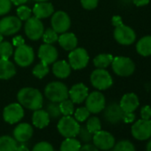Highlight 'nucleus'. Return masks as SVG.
Listing matches in <instances>:
<instances>
[{"instance_id":"f257e3e1","label":"nucleus","mask_w":151,"mask_h":151,"mask_svg":"<svg viewBox=\"0 0 151 151\" xmlns=\"http://www.w3.org/2000/svg\"><path fill=\"white\" fill-rule=\"evenodd\" d=\"M17 99L19 103L28 109L37 110L43 107V95L40 91L33 87L21 89L17 93Z\"/></svg>"},{"instance_id":"f03ea898","label":"nucleus","mask_w":151,"mask_h":151,"mask_svg":"<svg viewBox=\"0 0 151 151\" xmlns=\"http://www.w3.org/2000/svg\"><path fill=\"white\" fill-rule=\"evenodd\" d=\"M45 95L50 101L60 103L68 99V89L67 86L61 82H51L45 88Z\"/></svg>"},{"instance_id":"7ed1b4c3","label":"nucleus","mask_w":151,"mask_h":151,"mask_svg":"<svg viewBox=\"0 0 151 151\" xmlns=\"http://www.w3.org/2000/svg\"><path fill=\"white\" fill-rule=\"evenodd\" d=\"M59 132L65 138H75L78 135L80 125L79 123L71 116H63L58 122Z\"/></svg>"},{"instance_id":"20e7f679","label":"nucleus","mask_w":151,"mask_h":151,"mask_svg":"<svg viewBox=\"0 0 151 151\" xmlns=\"http://www.w3.org/2000/svg\"><path fill=\"white\" fill-rule=\"evenodd\" d=\"M93 86L100 91L107 90L113 85V78L105 68H97L93 71L90 77Z\"/></svg>"},{"instance_id":"39448f33","label":"nucleus","mask_w":151,"mask_h":151,"mask_svg":"<svg viewBox=\"0 0 151 151\" xmlns=\"http://www.w3.org/2000/svg\"><path fill=\"white\" fill-rule=\"evenodd\" d=\"M112 69L120 77H129L132 75L135 70V64L128 57L124 56H117L115 57L111 63Z\"/></svg>"},{"instance_id":"423d86ee","label":"nucleus","mask_w":151,"mask_h":151,"mask_svg":"<svg viewBox=\"0 0 151 151\" xmlns=\"http://www.w3.org/2000/svg\"><path fill=\"white\" fill-rule=\"evenodd\" d=\"M88 62L89 54L85 48H75L68 54V63L73 69H82L87 66Z\"/></svg>"},{"instance_id":"0eeeda50","label":"nucleus","mask_w":151,"mask_h":151,"mask_svg":"<svg viewBox=\"0 0 151 151\" xmlns=\"http://www.w3.org/2000/svg\"><path fill=\"white\" fill-rule=\"evenodd\" d=\"M14 57L15 63L20 67H29L32 64L35 59L34 50L31 46L24 44L16 48Z\"/></svg>"},{"instance_id":"6e6552de","label":"nucleus","mask_w":151,"mask_h":151,"mask_svg":"<svg viewBox=\"0 0 151 151\" xmlns=\"http://www.w3.org/2000/svg\"><path fill=\"white\" fill-rule=\"evenodd\" d=\"M24 30L26 36L30 40L36 41L42 37L45 31V28L41 20L34 16V17H30L29 20L26 21Z\"/></svg>"},{"instance_id":"1a4fd4ad","label":"nucleus","mask_w":151,"mask_h":151,"mask_svg":"<svg viewBox=\"0 0 151 151\" xmlns=\"http://www.w3.org/2000/svg\"><path fill=\"white\" fill-rule=\"evenodd\" d=\"M114 38L120 45H130L135 42L136 34L131 27L122 24L115 28Z\"/></svg>"},{"instance_id":"9d476101","label":"nucleus","mask_w":151,"mask_h":151,"mask_svg":"<svg viewBox=\"0 0 151 151\" xmlns=\"http://www.w3.org/2000/svg\"><path fill=\"white\" fill-rule=\"evenodd\" d=\"M106 107V100L101 92H93L86 99V108L90 113L97 114L102 111Z\"/></svg>"},{"instance_id":"9b49d317","label":"nucleus","mask_w":151,"mask_h":151,"mask_svg":"<svg viewBox=\"0 0 151 151\" xmlns=\"http://www.w3.org/2000/svg\"><path fill=\"white\" fill-rule=\"evenodd\" d=\"M51 24L53 30H55L58 34H62L69 29L71 21L67 13L63 11H58L53 13L52 15Z\"/></svg>"},{"instance_id":"f8f14e48","label":"nucleus","mask_w":151,"mask_h":151,"mask_svg":"<svg viewBox=\"0 0 151 151\" xmlns=\"http://www.w3.org/2000/svg\"><path fill=\"white\" fill-rule=\"evenodd\" d=\"M22 21L15 16H6L0 20V33L3 36H12L22 29Z\"/></svg>"},{"instance_id":"ddd939ff","label":"nucleus","mask_w":151,"mask_h":151,"mask_svg":"<svg viewBox=\"0 0 151 151\" xmlns=\"http://www.w3.org/2000/svg\"><path fill=\"white\" fill-rule=\"evenodd\" d=\"M132 134L138 140H146L151 137V120L139 119L132 126Z\"/></svg>"},{"instance_id":"4468645a","label":"nucleus","mask_w":151,"mask_h":151,"mask_svg":"<svg viewBox=\"0 0 151 151\" xmlns=\"http://www.w3.org/2000/svg\"><path fill=\"white\" fill-rule=\"evenodd\" d=\"M93 145L101 150H109L115 145L114 136L106 131H99L93 135Z\"/></svg>"},{"instance_id":"2eb2a0df","label":"nucleus","mask_w":151,"mask_h":151,"mask_svg":"<svg viewBox=\"0 0 151 151\" xmlns=\"http://www.w3.org/2000/svg\"><path fill=\"white\" fill-rule=\"evenodd\" d=\"M24 116V110L20 103H11L7 105L3 111L4 120L8 124H15L22 119Z\"/></svg>"},{"instance_id":"dca6fc26","label":"nucleus","mask_w":151,"mask_h":151,"mask_svg":"<svg viewBox=\"0 0 151 151\" xmlns=\"http://www.w3.org/2000/svg\"><path fill=\"white\" fill-rule=\"evenodd\" d=\"M38 58L47 65L54 63L58 59V51L51 44H43L38 49Z\"/></svg>"},{"instance_id":"f3484780","label":"nucleus","mask_w":151,"mask_h":151,"mask_svg":"<svg viewBox=\"0 0 151 151\" xmlns=\"http://www.w3.org/2000/svg\"><path fill=\"white\" fill-rule=\"evenodd\" d=\"M88 94V88L82 83L74 85L68 90V97L76 104H80L85 101Z\"/></svg>"},{"instance_id":"a211bd4d","label":"nucleus","mask_w":151,"mask_h":151,"mask_svg":"<svg viewBox=\"0 0 151 151\" xmlns=\"http://www.w3.org/2000/svg\"><path fill=\"white\" fill-rule=\"evenodd\" d=\"M104 117L110 124H117L123 119L124 111L117 103H111L107 108L105 107Z\"/></svg>"},{"instance_id":"6ab92c4d","label":"nucleus","mask_w":151,"mask_h":151,"mask_svg":"<svg viewBox=\"0 0 151 151\" xmlns=\"http://www.w3.org/2000/svg\"><path fill=\"white\" fill-rule=\"evenodd\" d=\"M119 105L124 112H134L139 105V101L135 93H128L122 97Z\"/></svg>"},{"instance_id":"aec40b11","label":"nucleus","mask_w":151,"mask_h":151,"mask_svg":"<svg viewBox=\"0 0 151 151\" xmlns=\"http://www.w3.org/2000/svg\"><path fill=\"white\" fill-rule=\"evenodd\" d=\"M33 135V128L29 124L22 123L18 124L14 130V137L16 141L26 142Z\"/></svg>"},{"instance_id":"412c9836","label":"nucleus","mask_w":151,"mask_h":151,"mask_svg":"<svg viewBox=\"0 0 151 151\" xmlns=\"http://www.w3.org/2000/svg\"><path fill=\"white\" fill-rule=\"evenodd\" d=\"M32 13L34 14L35 17L38 19H45L50 17L54 13L53 6L49 2H39L37 3L32 10Z\"/></svg>"},{"instance_id":"4be33fe9","label":"nucleus","mask_w":151,"mask_h":151,"mask_svg":"<svg viewBox=\"0 0 151 151\" xmlns=\"http://www.w3.org/2000/svg\"><path fill=\"white\" fill-rule=\"evenodd\" d=\"M16 74L15 65L9 59L0 58V79L8 80Z\"/></svg>"},{"instance_id":"5701e85b","label":"nucleus","mask_w":151,"mask_h":151,"mask_svg":"<svg viewBox=\"0 0 151 151\" xmlns=\"http://www.w3.org/2000/svg\"><path fill=\"white\" fill-rule=\"evenodd\" d=\"M58 42L60 45L66 51H72L75 48H77L78 45V38L75 34L69 32L62 33L59 38Z\"/></svg>"},{"instance_id":"b1692460","label":"nucleus","mask_w":151,"mask_h":151,"mask_svg":"<svg viewBox=\"0 0 151 151\" xmlns=\"http://www.w3.org/2000/svg\"><path fill=\"white\" fill-rule=\"evenodd\" d=\"M71 67L66 60L55 61L52 65V73L58 78H66L70 75Z\"/></svg>"},{"instance_id":"393cba45","label":"nucleus","mask_w":151,"mask_h":151,"mask_svg":"<svg viewBox=\"0 0 151 151\" xmlns=\"http://www.w3.org/2000/svg\"><path fill=\"white\" fill-rule=\"evenodd\" d=\"M32 123L36 127L39 129H43L46 127L50 123V116L47 111L41 109L34 110L32 116Z\"/></svg>"},{"instance_id":"a878e982","label":"nucleus","mask_w":151,"mask_h":151,"mask_svg":"<svg viewBox=\"0 0 151 151\" xmlns=\"http://www.w3.org/2000/svg\"><path fill=\"white\" fill-rule=\"evenodd\" d=\"M136 51L141 56L151 55V36L142 37L136 44Z\"/></svg>"},{"instance_id":"bb28decb","label":"nucleus","mask_w":151,"mask_h":151,"mask_svg":"<svg viewBox=\"0 0 151 151\" xmlns=\"http://www.w3.org/2000/svg\"><path fill=\"white\" fill-rule=\"evenodd\" d=\"M17 147V141L14 138L7 135L0 137V151H14Z\"/></svg>"},{"instance_id":"cd10ccee","label":"nucleus","mask_w":151,"mask_h":151,"mask_svg":"<svg viewBox=\"0 0 151 151\" xmlns=\"http://www.w3.org/2000/svg\"><path fill=\"white\" fill-rule=\"evenodd\" d=\"M114 57L109 53H101L93 59V64L97 68H106L113 60Z\"/></svg>"},{"instance_id":"c85d7f7f","label":"nucleus","mask_w":151,"mask_h":151,"mask_svg":"<svg viewBox=\"0 0 151 151\" xmlns=\"http://www.w3.org/2000/svg\"><path fill=\"white\" fill-rule=\"evenodd\" d=\"M81 143L75 138H66L60 145V151H79Z\"/></svg>"},{"instance_id":"c756f323","label":"nucleus","mask_w":151,"mask_h":151,"mask_svg":"<svg viewBox=\"0 0 151 151\" xmlns=\"http://www.w3.org/2000/svg\"><path fill=\"white\" fill-rule=\"evenodd\" d=\"M49 70H50L49 66L41 61L40 63L37 64L34 67V68L32 70V73H33V75L35 76L36 78L41 79V78H45V76L49 73Z\"/></svg>"},{"instance_id":"7c9ffc66","label":"nucleus","mask_w":151,"mask_h":151,"mask_svg":"<svg viewBox=\"0 0 151 151\" xmlns=\"http://www.w3.org/2000/svg\"><path fill=\"white\" fill-rule=\"evenodd\" d=\"M60 113L63 116H71L74 113V103L71 100L66 99L59 103Z\"/></svg>"},{"instance_id":"2f4dec72","label":"nucleus","mask_w":151,"mask_h":151,"mask_svg":"<svg viewBox=\"0 0 151 151\" xmlns=\"http://www.w3.org/2000/svg\"><path fill=\"white\" fill-rule=\"evenodd\" d=\"M86 126L88 129V131L93 134H94L95 132L101 130V120L97 116L90 117L87 120V123H86Z\"/></svg>"},{"instance_id":"473e14b6","label":"nucleus","mask_w":151,"mask_h":151,"mask_svg":"<svg viewBox=\"0 0 151 151\" xmlns=\"http://www.w3.org/2000/svg\"><path fill=\"white\" fill-rule=\"evenodd\" d=\"M14 53L13 45L9 42H1L0 43V58L9 59Z\"/></svg>"},{"instance_id":"72a5a7b5","label":"nucleus","mask_w":151,"mask_h":151,"mask_svg":"<svg viewBox=\"0 0 151 151\" xmlns=\"http://www.w3.org/2000/svg\"><path fill=\"white\" fill-rule=\"evenodd\" d=\"M43 37V40L45 44H53L55 42L58 41V38H59V36H58V33L53 30L52 29L49 28L47 29H45L44 31V34L42 36Z\"/></svg>"},{"instance_id":"f704fd0d","label":"nucleus","mask_w":151,"mask_h":151,"mask_svg":"<svg viewBox=\"0 0 151 151\" xmlns=\"http://www.w3.org/2000/svg\"><path fill=\"white\" fill-rule=\"evenodd\" d=\"M113 151H135V147L131 141L121 140L114 145Z\"/></svg>"},{"instance_id":"c9c22d12","label":"nucleus","mask_w":151,"mask_h":151,"mask_svg":"<svg viewBox=\"0 0 151 151\" xmlns=\"http://www.w3.org/2000/svg\"><path fill=\"white\" fill-rule=\"evenodd\" d=\"M46 111H47L50 118H52V119H56L61 116L60 106H59V103H57V102H52L51 101V103H49L47 105Z\"/></svg>"},{"instance_id":"e433bc0d","label":"nucleus","mask_w":151,"mask_h":151,"mask_svg":"<svg viewBox=\"0 0 151 151\" xmlns=\"http://www.w3.org/2000/svg\"><path fill=\"white\" fill-rule=\"evenodd\" d=\"M90 116L89 110L86 107L78 108L75 111V119L78 122H85Z\"/></svg>"},{"instance_id":"4c0bfd02","label":"nucleus","mask_w":151,"mask_h":151,"mask_svg":"<svg viewBox=\"0 0 151 151\" xmlns=\"http://www.w3.org/2000/svg\"><path fill=\"white\" fill-rule=\"evenodd\" d=\"M17 15L22 22L27 21L31 17V10L28 6L22 5L17 8Z\"/></svg>"},{"instance_id":"58836bf2","label":"nucleus","mask_w":151,"mask_h":151,"mask_svg":"<svg viewBox=\"0 0 151 151\" xmlns=\"http://www.w3.org/2000/svg\"><path fill=\"white\" fill-rule=\"evenodd\" d=\"M93 133H91L88 129L86 128V126H80V130L78 132V135L80 139L85 142V143H88L91 140H93Z\"/></svg>"},{"instance_id":"ea45409f","label":"nucleus","mask_w":151,"mask_h":151,"mask_svg":"<svg viewBox=\"0 0 151 151\" xmlns=\"http://www.w3.org/2000/svg\"><path fill=\"white\" fill-rule=\"evenodd\" d=\"M32 151H54V149L49 142L40 141L34 146Z\"/></svg>"},{"instance_id":"a19ab883","label":"nucleus","mask_w":151,"mask_h":151,"mask_svg":"<svg viewBox=\"0 0 151 151\" xmlns=\"http://www.w3.org/2000/svg\"><path fill=\"white\" fill-rule=\"evenodd\" d=\"M12 8L11 0H0V16L7 14Z\"/></svg>"},{"instance_id":"79ce46f5","label":"nucleus","mask_w":151,"mask_h":151,"mask_svg":"<svg viewBox=\"0 0 151 151\" xmlns=\"http://www.w3.org/2000/svg\"><path fill=\"white\" fill-rule=\"evenodd\" d=\"M99 0H81V5L86 10H93L97 7Z\"/></svg>"},{"instance_id":"37998d69","label":"nucleus","mask_w":151,"mask_h":151,"mask_svg":"<svg viewBox=\"0 0 151 151\" xmlns=\"http://www.w3.org/2000/svg\"><path fill=\"white\" fill-rule=\"evenodd\" d=\"M140 116L141 119H146L148 120L151 117V107L148 105L143 106L140 109Z\"/></svg>"},{"instance_id":"c03bdc74","label":"nucleus","mask_w":151,"mask_h":151,"mask_svg":"<svg viewBox=\"0 0 151 151\" xmlns=\"http://www.w3.org/2000/svg\"><path fill=\"white\" fill-rule=\"evenodd\" d=\"M134 119H135V115L133 114V112H124L122 120L125 123H132L134 121Z\"/></svg>"},{"instance_id":"a18cd8bd","label":"nucleus","mask_w":151,"mask_h":151,"mask_svg":"<svg viewBox=\"0 0 151 151\" xmlns=\"http://www.w3.org/2000/svg\"><path fill=\"white\" fill-rule=\"evenodd\" d=\"M79 151H99V149L93 144H86L81 146Z\"/></svg>"},{"instance_id":"49530a36","label":"nucleus","mask_w":151,"mask_h":151,"mask_svg":"<svg viewBox=\"0 0 151 151\" xmlns=\"http://www.w3.org/2000/svg\"><path fill=\"white\" fill-rule=\"evenodd\" d=\"M24 42L25 41H24V39H23V37L22 36H17V37H14V39H13V45L14 46H16V47L24 45Z\"/></svg>"},{"instance_id":"de8ad7c7","label":"nucleus","mask_w":151,"mask_h":151,"mask_svg":"<svg viewBox=\"0 0 151 151\" xmlns=\"http://www.w3.org/2000/svg\"><path fill=\"white\" fill-rule=\"evenodd\" d=\"M111 22H112V25L116 28V27H118L120 25L123 24V21H122V18L118 15H115L112 17V20H111Z\"/></svg>"},{"instance_id":"09e8293b","label":"nucleus","mask_w":151,"mask_h":151,"mask_svg":"<svg viewBox=\"0 0 151 151\" xmlns=\"http://www.w3.org/2000/svg\"><path fill=\"white\" fill-rule=\"evenodd\" d=\"M150 0H132L133 4L136 6H145L149 3Z\"/></svg>"},{"instance_id":"8fccbe9b","label":"nucleus","mask_w":151,"mask_h":151,"mask_svg":"<svg viewBox=\"0 0 151 151\" xmlns=\"http://www.w3.org/2000/svg\"><path fill=\"white\" fill-rule=\"evenodd\" d=\"M11 2H12V4H14V5H15V6H22V5H23V4H25V3H27L28 2V0H11Z\"/></svg>"},{"instance_id":"3c124183","label":"nucleus","mask_w":151,"mask_h":151,"mask_svg":"<svg viewBox=\"0 0 151 151\" xmlns=\"http://www.w3.org/2000/svg\"><path fill=\"white\" fill-rule=\"evenodd\" d=\"M14 151H29V149L25 145H20V146H17Z\"/></svg>"},{"instance_id":"603ef678","label":"nucleus","mask_w":151,"mask_h":151,"mask_svg":"<svg viewBox=\"0 0 151 151\" xmlns=\"http://www.w3.org/2000/svg\"><path fill=\"white\" fill-rule=\"evenodd\" d=\"M147 151H151V139L148 141V143L147 145Z\"/></svg>"},{"instance_id":"864d4df0","label":"nucleus","mask_w":151,"mask_h":151,"mask_svg":"<svg viewBox=\"0 0 151 151\" xmlns=\"http://www.w3.org/2000/svg\"><path fill=\"white\" fill-rule=\"evenodd\" d=\"M33 1H35L37 3H39V2H46V1H49V0H33Z\"/></svg>"},{"instance_id":"5fc2aeb1","label":"nucleus","mask_w":151,"mask_h":151,"mask_svg":"<svg viewBox=\"0 0 151 151\" xmlns=\"http://www.w3.org/2000/svg\"><path fill=\"white\" fill-rule=\"evenodd\" d=\"M3 41V35L0 33V43H1Z\"/></svg>"},{"instance_id":"6e6d98bb","label":"nucleus","mask_w":151,"mask_h":151,"mask_svg":"<svg viewBox=\"0 0 151 151\" xmlns=\"http://www.w3.org/2000/svg\"><path fill=\"white\" fill-rule=\"evenodd\" d=\"M103 151H110V150H103Z\"/></svg>"}]
</instances>
